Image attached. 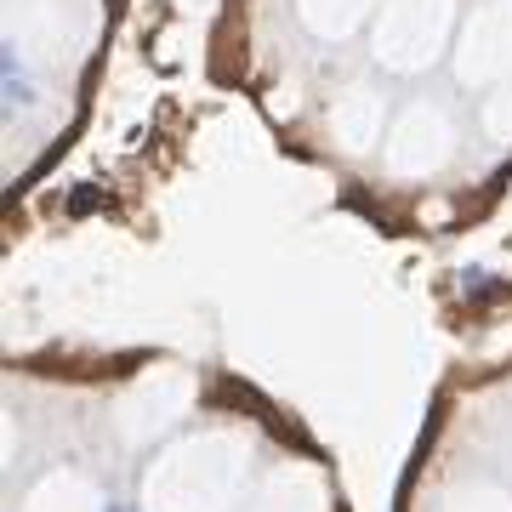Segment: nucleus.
I'll use <instances>...</instances> for the list:
<instances>
[{
	"label": "nucleus",
	"instance_id": "3",
	"mask_svg": "<svg viewBox=\"0 0 512 512\" xmlns=\"http://www.w3.org/2000/svg\"><path fill=\"white\" fill-rule=\"evenodd\" d=\"M251 512H319V495L308 484H268V495Z\"/></svg>",
	"mask_w": 512,
	"mask_h": 512
},
{
	"label": "nucleus",
	"instance_id": "2",
	"mask_svg": "<svg viewBox=\"0 0 512 512\" xmlns=\"http://www.w3.org/2000/svg\"><path fill=\"white\" fill-rule=\"evenodd\" d=\"M29 512H103V495H92L80 478L57 473L29 495Z\"/></svg>",
	"mask_w": 512,
	"mask_h": 512
},
{
	"label": "nucleus",
	"instance_id": "1",
	"mask_svg": "<svg viewBox=\"0 0 512 512\" xmlns=\"http://www.w3.org/2000/svg\"><path fill=\"white\" fill-rule=\"evenodd\" d=\"M239 467L245 450L222 433L177 444L148 478V512H222L228 490L239 484Z\"/></svg>",
	"mask_w": 512,
	"mask_h": 512
},
{
	"label": "nucleus",
	"instance_id": "4",
	"mask_svg": "<svg viewBox=\"0 0 512 512\" xmlns=\"http://www.w3.org/2000/svg\"><path fill=\"white\" fill-rule=\"evenodd\" d=\"M456 512H512V495L490 490V484H473V490H461Z\"/></svg>",
	"mask_w": 512,
	"mask_h": 512
}]
</instances>
